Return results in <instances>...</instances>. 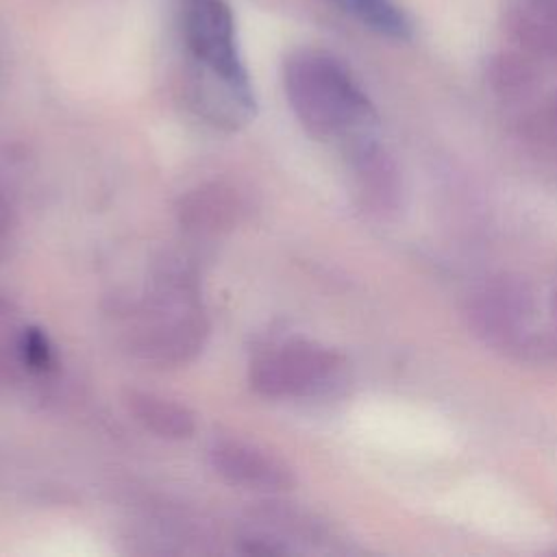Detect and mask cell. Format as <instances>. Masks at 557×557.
<instances>
[{"mask_svg":"<svg viewBox=\"0 0 557 557\" xmlns=\"http://www.w3.org/2000/svg\"><path fill=\"white\" fill-rule=\"evenodd\" d=\"M244 213V196L233 185L220 181L196 185L176 202L178 224L196 235L228 233L242 222Z\"/></svg>","mask_w":557,"mask_h":557,"instance_id":"6","label":"cell"},{"mask_svg":"<svg viewBox=\"0 0 557 557\" xmlns=\"http://www.w3.org/2000/svg\"><path fill=\"white\" fill-rule=\"evenodd\" d=\"M11 228H13V209L0 189V242L11 233Z\"/></svg>","mask_w":557,"mask_h":557,"instance_id":"11","label":"cell"},{"mask_svg":"<svg viewBox=\"0 0 557 557\" xmlns=\"http://www.w3.org/2000/svg\"><path fill=\"white\" fill-rule=\"evenodd\" d=\"M181 33L187 63L237 83H250L239 54L235 15L226 0H183Z\"/></svg>","mask_w":557,"mask_h":557,"instance_id":"3","label":"cell"},{"mask_svg":"<svg viewBox=\"0 0 557 557\" xmlns=\"http://www.w3.org/2000/svg\"><path fill=\"white\" fill-rule=\"evenodd\" d=\"M7 309H9V302H7V298L0 294V318L7 313Z\"/></svg>","mask_w":557,"mask_h":557,"instance_id":"12","label":"cell"},{"mask_svg":"<svg viewBox=\"0 0 557 557\" xmlns=\"http://www.w3.org/2000/svg\"><path fill=\"white\" fill-rule=\"evenodd\" d=\"M337 357L311 342H287L259 352L248 368L250 387L263 398L307 396L326 385Z\"/></svg>","mask_w":557,"mask_h":557,"instance_id":"4","label":"cell"},{"mask_svg":"<svg viewBox=\"0 0 557 557\" xmlns=\"http://www.w3.org/2000/svg\"><path fill=\"white\" fill-rule=\"evenodd\" d=\"M505 17L520 41L557 54V0H505Z\"/></svg>","mask_w":557,"mask_h":557,"instance_id":"8","label":"cell"},{"mask_svg":"<svg viewBox=\"0 0 557 557\" xmlns=\"http://www.w3.org/2000/svg\"><path fill=\"white\" fill-rule=\"evenodd\" d=\"M139 313L141 322L128 331L126 346L133 357L146 363L185 366L202 352L209 339V320L198 305L196 283L185 268L163 270Z\"/></svg>","mask_w":557,"mask_h":557,"instance_id":"1","label":"cell"},{"mask_svg":"<svg viewBox=\"0 0 557 557\" xmlns=\"http://www.w3.org/2000/svg\"><path fill=\"white\" fill-rule=\"evenodd\" d=\"M211 470L228 485L252 492H287L294 487V470L268 448L237 437L215 440L207 450Z\"/></svg>","mask_w":557,"mask_h":557,"instance_id":"5","label":"cell"},{"mask_svg":"<svg viewBox=\"0 0 557 557\" xmlns=\"http://www.w3.org/2000/svg\"><path fill=\"white\" fill-rule=\"evenodd\" d=\"M331 2L337 4L342 11H346L348 15H352L363 26H368L370 30L387 39L405 41V39H411L413 35L411 17L394 0H331Z\"/></svg>","mask_w":557,"mask_h":557,"instance_id":"9","label":"cell"},{"mask_svg":"<svg viewBox=\"0 0 557 557\" xmlns=\"http://www.w3.org/2000/svg\"><path fill=\"white\" fill-rule=\"evenodd\" d=\"M17 352L24 366L44 372L52 363V346L39 326H26L17 339Z\"/></svg>","mask_w":557,"mask_h":557,"instance_id":"10","label":"cell"},{"mask_svg":"<svg viewBox=\"0 0 557 557\" xmlns=\"http://www.w3.org/2000/svg\"><path fill=\"white\" fill-rule=\"evenodd\" d=\"M283 89L300 126L318 139L337 135L370 113L350 72L324 50L289 52L283 61Z\"/></svg>","mask_w":557,"mask_h":557,"instance_id":"2","label":"cell"},{"mask_svg":"<svg viewBox=\"0 0 557 557\" xmlns=\"http://www.w3.org/2000/svg\"><path fill=\"white\" fill-rule=\"evenodd\" d=\"M124 407L141 429L161 440L181 442L196 433V413L170 396L150 389H128Z\"/></svg>","mask_w":557,"mask_h":557,"instance_id":"7","label":"cell"}]
</instances>
